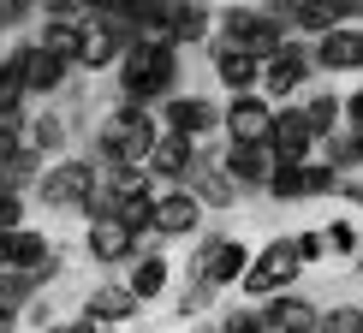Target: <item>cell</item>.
Listing matches in <instances>:
<instances>
[{
	"label": "cell",
	"instance_id": "1",
	"mask_svg": "<svg viewBox=\"0 0 363 333\" xmlns=\"http://www.w3.org/2000/svg\"><path fill=\"white\" fill-rule=\"evenodd\" d=\"M179 78H185V60H179V48L161 42V36H138L125 48V60L113 66L119 101H131V108H155V113L179 96Z\"/></svg>",
	"mask_w": 363,
	"mask_h": 333
},
{
	"label": "cell",
	"instance_id": "2",
	"mask_svg": "<svg viewBox=\"0 0 363 333\" xmlns=\"http://www.w3.org/2000/svg\"><path fill=\"white\" fill-rule=\"evenodd\" d=\"M155 143H161V113L155 108H131V101H113V108L96 119L89 161L96 166H149Z\"/></svg>",
	"mask_w": 363,
	"mask_h": 333
},
{
	"label": "cell",
	"instance_id": "3",
	"mask_svg": "<svg viewBox=\"0 0 363 333\" xmlns=\"http://www.w3.org/2000/svg\"><path fill=\"white\" fill-rule=\"evenodd\" d=\"M215 42H226V48H238L250 60H274L286 42H292V30H286V18L274 6H220Z\"/></svg>",
	"mask_w": 363,
	"mask_h": 333
},
{
	"label": "cell",
	"instance_id": "4",
	"mask_svg": "<svg viewBox=\"0 0 363 333\" xmlns=\"http://www.w3.org/2000/svg\"><path fill=\"white\" fill-rule=\"evenodd\" d=\"M96 191H101V166L96 161L89 155H60V161H48V173H42L36 203L48 208V215H84Z\"/></svg>",
	"mask_w": 363,
	"mask_h": 333
},
{
	"label": "cell",
	"instance_id": "5",
	"mask_svg": "<svg viewBox=\"0 0 363 333\" xmlns=\"http://www.w3.org/2000/svg\"><path fill=\"white\" fill-rule=\"evenodd\" d=\"M298 280H304V262H298V244L292 238H268L262 250L250 256V274H245V304H268V298L280 292H298Z\"/></svg>",
	"mask_w": 363,
	"mask_h": 333
},
{
	"label": "cell",
	"instance_id": "6",
	"mask_svg": "<svg viewBox=\"0 0 363 333\" xmlns=\"http://www.w3.org/2000/svg\"><path fill=\"white\" fill-rule=\"evenodd\" d=\"M250 244L245 238H233V232H203L196 238V250H191V268L185 274L191 280H208L215 292H226V286H245V274H250Z\"/></svg>",
	"mask_w": 363,
	"mask_h": 333
},
{
	"label": "cell",
	"instance_id": "7",
	"mask_svg": "<svg viewBox=\"0 0 363 333\" xmlns=\"http://www.w3.org/2000/svg\"><path fill=\"white\" fill-rule=\"evenodd\" d=\"M315 78V60H310V42H286L274 60H262V96L274 101V108H292V101H304V89Z\"/></svg>",
	"mask_w": 363,
	"mask_h": 333
},
{
	"label": "cell",
	"instance_id": "8",
	"mask_svg": "<svg viewBox=\"0 0 363 333\" xmlns=\"http://www.w3.org/2000/svg\"><path fill=\"white\" fill-rule=\"evenodd\" d=\"M268 131H274V101L268 96H233L220 108L226 149H256V143H268Z\"/></svg>",
	"mask_w": 363,
	"mask_h": 333
},
{
	"label": "cell",
	"instance_id": "9",
	"mask_svg": "<svg viewBox=\"0 0 363 333\" xmlns=\"http://www.w3.org/2000/svg\"><path fill=\"white\" fill-rule=\"evenodd\" d=\"M262 196H274V203H315V196H340V173L315 155V161H304V166H280V173L268 179Z\"/></svg>",
	"mask_w": 363,
	"mask_h": 333
},
{
	"label": "cell",
	"instance_id": "10",
	"mask_svg": "<svg viewBox=\"0 0 363 333\" xmlns=\"http://www.w3.org/2000/svg\"><path fill=\"white\" fill-rule=\"evenodd\" d=\"M161 131H173V137H185V143L203 149V143L220 131V101H208V96H185V89H179L167 108H161Z\"/></svg>",
	"mask_w": 363,
	"mask_h": 333
},
{
	"label": "cell",
	"instance_id": "11",
	"mask_svg": "<svg viewBox=\"0 0 363 333\" xmlns=\"http://www.w3.org/2000/svg\"><path fill=\"white\" fill-rule=\"evenodd\" d=\"M84 256L96 268H131L143 256V238L119 220H84Z\"/></svg>",
	"mask_w": 363,
	"mask_h": 333
},
{
	"label": "cell",
	"instance_id": "12",
	"mask_svg": "<svg viewBox=\"0 0 363 333\" xmlns=\"http://www.w3.org/2000/svg\"><path fill=\"white\" fill-rule=\"evenodd\" d=\"M268 149H274V161L280 166H304V161H315V131H310V119H304V108H274V131H268Z\"/></svg>",
	"mask_w": 363,
	"mask_h": 333
},
{
	"label": "cell",
	"instance_id": "13",
	"mask_svg": "<svg viewBox=\"0 0 363 333\" xmlns=\"http://www.w3.org/2000/svg\"><path fill=\"white\" fill-rule=\"evenodd\" d=\"M310 60H315V72H328V78H357L363 72V24L328 30L322 42H310Z\"/></svg>",
	"mask_w": 363,
	"mask_h": 333
},
{
	"label": "cell",
	"instance_id": "14",
	"mask_svg": "<svg viewBox=\"0 0 363 333\" xmlns=\"http://www.w3.org/2000/svg\"><path fill=\"white\" fill-rule=\"evenodd\" d=\"M6 54L18 60L30 101H54L60 89H66V78H72V66H66V60H54L48 48H36V42H18V48H6Z\"/></svg>",
	"mask_w": 363,
	"mask_h": 333
},
{
	"label": "cell",
	"instance_id": "15",
	"mask_svg": "<svg viewBox=\"0 0 363 333\" xmlns=\"http://www.w3.org/2000/svg\"><path fill=\"white\" fill-rule=\"evenodd\" d=\"M203 215L208 208L191 191H155V244H167V238H203Z\"/></svg>",
	"mask_w": 363,
	"mask_h": 333
},
{
	"label": "cell",
	"instance_id": "16",
	"mask_svg": "<svg viewBox=\"0 0 363 333\" xmlns=\"http://www.w3.org/2000/svg\"><path fill=\"white\" fill-rule=\"evenodd\" d=\"M125 48H131V36H125V30L89 12L84 36H78V72H113L119 60H125Z\"/></svg>",
	"mask_w": 363,
	"mask_h": 333
},
{
	"label": "cell",
	"instance_id": "17",
	"mask_svg": "<svg viewBox=\"0 0 363 333\" xmlns=\"http://www.w3.org/2000/svg\"><path fill=\"white\" fill-rule=\"evenodd\" d=\"M208 149V143H203ZM196 143L185 137H173V131H161V143H155V155H149V179H155L161 191H185L191 185V173H196V155H203Z\"/></svg>",
	"mask_w": 363,
	"mask_h": 333
},
{
	"label": "cell",
	"instance_id": "18",
	"mask_svg": "<svg viewBox=\"0 0 363 333\" xmlns=\"http://www.w3.org/2000/svg\"><path fill=\"white\" fill-rule=\"evenodd\" d=\"M208 66H215V84L226 89V101H233V96H262V60H250V54L215 42V48H208Z\"/></svg>",
	"mask_w": 363,
	"mask_h": 333
},
{
	"label": "cell",
	"instance_id": "19",
	"mask_svg": "<svg viewBox=\"0 0 363 333\" xmlns=\"http://www.w3.org/2000/svg\"><path fill=\"white\" fill-rule=\"evenodd\" d=\"M220 173L250 196V191H268V179L280 173V161H274L268 143H256V149H220Z\"/></svg>",
	"mask_w": 363,
	"mask_h": 333
},
{
	"label": "cell",
	"instance_id": "20",
	"mask_svg": "<svg viewBox=\"0 0 363 333\" xmlns=\"http://www.w3.org/2000/svg\"><path fill=\"white\" fill-rule=\"evenodd\" d=\"M119 280H125V286H131V298L149 310V304H161V298L173 292V262H167V250H143Z\"/></svg>",
	"mask_w": 363,
	"mask_h": 333
},
{
	"label": "cell",
	"instance_id": "21",
	"mask_svg": "<svg viewBox=\"0 0 363 333\" xmlns=\"http://www.w3.org/2000/svg\"><path fill=\"white\" fill-rule=\"evenodd\" d=\"M262 315H268V327H274V333H315V327H322V304H315L310 292H280V298H268Z\"/></svg>",
	"mask_w": 363,
	"mask_h": 333
},
{
	"label": "cell",
	"instance_id": "22",
	"mask_svg": "<svg viewBox=\"0 0 363 333\" xmlns=\"http://www.w3.org/2000/svg\"><path fill=\"white\" fill-rule=\"evenodd\" d=\"M185 191H191L203 208H233L238 196H245L233 179L220 173V155H215V149H203V155H196V173H191V185H185Z\"/></svg>",
	"mask_w": 363,
	"mask_h": 333
},
{
	"label": "cell",
	"instance_id": "23",
	"mask_svg": "<svg viewBox=\"0 0 363 333\" xmlns=\"http://www.w3.org/2000/svg\"><path fill=\"white\" fill-rule=\"evenodd\" d=\"M84 315H101V322L125 327V322H138V315H143V304L131 298L125 280H101V286H89V292H84Z\"/></svg>",
	"mask_w": 363,
	"mask_h": 333
},
{
	"label": "cell",
	"instance_id": "24",
	"mask_svg": "<svg viewBox=\"0 0 363 333\" xmlns=\"http://www.w3.org/2000/svg\"><path fill=\"white\" fill-rule=\"evenodd\" d=\"M215 18H220L215 6H196V0H191V6H179V0H173L167 42H173L179 54H185V48H203V42H215Z\"/></svg>",
	"mask_w": 363,
	"mask_h": 333
},
{
	"label": "cell",
	"instance_id": "25",
	"mask_svg": "<svg viewBox=\"0 0 363 333\" xmlns=\"http://www.w3.org/2000/svg\"><path fill=\"white\" fill-rule=\"evenodd\" d=\"M24 143L36 149L42 161H60V155H72V119L60 113V108H42V113L24 125Z\"/></svg>",
	"mask_w": 363,
	"mask_h": 333
},
{
	"label": "cell",
	"instance_id": "26",
	"mask_svg": "<svg viewBox=\"0 0 363 333\" xmlns=\"http://www.w3.org/2000/svg\"><path fill=\"white\" fill-rule=\"evenodd\" d=\"M304 119H310V131H315V143H328L334 131H345V96L340 89H304Z\"/></svg>",
	"mask_w": 363,
	"mask_h": 333
},
{
	"label": "cell",
	"instance_id": "27",
	"mask_svg": "<svg viewBox=\"0 0 363 333\" xmlns=\"http://www.w3.org/2000/svg\"><path fill=\"white\" fill-rule=\"evenodd\" d=\"M48 256H54V238L42 232V226H18V232H6V268H18V274H36Z\"/></svg>",
	"mask_w": 363,
	"mask_h": 333
},
{
	"label": "cell",
	"instance_id": "28",
	"mask_svg": "<svg viewBox=\"0 0 363 333\" xmlns=\"http://www.w3.org/2000/svg\"><path fill=\"white\" fill-rule=\"evenodd\" d=\"M78 36H84V24H66V18H36V48H48L54 60H66L72 72H78Z\"/></svg>",
	"mask_w": 363,
	"mask_h": 333
},
{
	"label": "cell",
	"instance_id": "29",
	"mask_svg": "<svg viewBox=\"0 0 363 333\" xmlns=\"http://www.w3.org/2000/svg\"><path fill=\"white\" fill-rule=\"evenodd\" d=\"M215 286H208V280H191L185 274V286H179V298H173V315H179V322H191V327H203V315H220L215 310Z\"/></svg>",
	"mask_w": 363,
	"mask_h": 333
},
{
	"label": "cell",
	"instance_id": "30",
	"mask_svg": "<svg viewBox=\"0 0 363 333\" xmlns=\"http://www.w3.org/2000/svg\"><path fill=\"white\" fill-rule=\"evenodd\" d=\"M24 108H30V89H24V72L12 54H0V119L24 125Z\"/></svg>",
	"mask_w": 363,
	"mask_h": 333
},
{
	"label": "cell",
	"instance_id": "31",
	"mask_svg": "<svg viewBox=\"0 0 363 333\" xmlns=\"http://www.w3.org/2000/svg\"><path fill=\"white\" fill-rule=\"evenodd\" d=\"M322 238H328V256H334V262H357L363 220H357V215H340V220H328V226H322Z\"/></svg>",
	"mask_w": 363,
	"mask_h": 333
},
{
	"label": "cell",
	"instance_id": "32",
	"mask_svg": "<svg viewBox=\"0 0 363 333\" xmlns=\"http://www.w3.org/2000/svg\"><path fill=\"white\" fill-rule=\"evenodd\" d=\"M36 298H42V286L30 280V274H18V268H0V310H18V315H24Z\"/></svg>",
	"mask_w": 363,
	"mask_h": 333
},
{
	"label": "cell",
	"instance_id": "33",
	"mask_svg": "<svg viewBox=\"0 0 363 333\" xmlns=\"http://www.w3.org/2000/svg\"><path fill=\"white\" fill-rule=\"evenodd\" d=\"M215 333H274V327H268L262 304H238V310H220L215 315Z\"/></svg>",
	"mask_w": 363,
	"mask_h": 333
},
{
	"label": "cell",
	"instance_id": "34",
	"mask_svg": "<svg viewBox=\"0 0 363 333\" xmlns=\"http://www.w3.org/2000/svg\"><path fill=\"white\" fill-rule=\"evenodd\" d=\"M315 333H363V298L352 304V298H345V304H322V327Z\"/></svg>",
	"mask_w": 363,
	"mask_h": 333
},
{
	"label": "cell",
	"instance_id": "35",
	"mask_svg": "<svg viewBox=\"0 0 363 333\" xmlns=\"http://www.w3.org/2000/svg\"><path fill=\"white\" fill-rule=\"evenodd\" d=\"M18 226H30V203H24V191H12V179L0 173V232H18Z\"/></svg>",
	"mask_w": 363,
	"mask_h": 333
},
{
	"label": "cell",
	"instance_id": "36",
	"mask_svg": "<svg viewBox=\"0 0 363 333\" xmlns=\"http://www.w3.org/2000/svg\"><path fill=\"white\" fill-rule=\"evenodd\" d=\"M292 244H298V262H304V268L328 262V238H322V226H310V232H292Z\"/></svg>",
	"mask_w": 363,
	"mask_h": 333
},
{
	"label": "cell",
	"instance_id": "37",
	"mask_svg": "<svg viewBox=\"0 0 363 333\" xmlns=\"http://www.w3.org/2000/svg\"><path fill=\"white\" fill-rule=\"evenodd\" d=\"M30 125V119H24ZM24 125H12V119H0V173H6L12 161H18V149H24Z\"/></svg>",
	"mask_w": 363,
	"mask_h": 333
},
{
	"label": "cell",
	"instance_id": "38",
	"mask_svg": "<svg viewBox=\"0 0 363 333\" xmlns=\"http://www.w3.org/2000/svg\"><path fill=\"white\" fill-rule=\"evenodd\" d=\"M30 18H36V6H24V0H0V36H6V30H24Z\"/></svg>",
	"mask_w": 363,
	"mask_h": 333
},
{
	"label": "cell",
	"instance_id": "39",
	"mask_svg": "<svg viewBox=\"0 0 363 333\" xmlns=\"http://www.w3.org/2000/svg\"><path fill=\"white\" fill-rule=\"evenodd\" d=\"M54 322H60V315H54V304H48V298H36V304L24 310V327H30V333H48Z\"/></svg>",
	"mask_w": 363,
	"mask_h": 333
},
{
	"label": "cell",
	"instance_id": "40",
	"mask_svg": "<svg viewBox=\"0 0 363 333\" xmlns=\"http://www.w3.org/2000/svg\"><path fill=\"white\" fill-rule=\"evenodd\" d=\"M60 274H66V250H60V244H54V256H48V262H42V268H36V274H30V280H36V286H42V292H48V286H54Z\"/></svg>",
	"mask_w": 363,
	"mask_h": 333
},
{
	"label": "cell",
	"instance_id": "41",
	"mask_svg": "<svg viewBox=\"0 0 363 333\" xmlns=\"http://www.w3.org/2000/svg\"><path fill=\"white\" fill-rule=\"evenodd\" d=\"M72 333H125V327H119V322H101V315H72Z\"/></svg>",
	"mask_w": 363,
	"mask_h": 333
},
{
	"label": "cell",
	"instance_id": "42",
	"mask_svg": "<svg viewBox=\"0 0 363 333\" xmlns=\"http://www.w3.org/2000/svg\"><path fill=\"white\" fill-rule=\"evenodd\" d=\"M345 131H357V137H363V84L345 96Z\"/></svg>",
	"mask_w": 363,
	"mask_h": 333
},
{
	"label": "cell",
	"instance_id": "43",
	"mask_svg": "<svg viewBox=\"0 0 363 333\" xmlns=\"http://www.w3.org/2000/svg\"><path fill=\"white\" fill-rule=\"evenodd\" d=\"M340 203L345 208H363V179H340Z\"/></svg>",
	"mask_w": 363,
	"mask_h": 333
},
{
	"label": "cell",
	"instance_id": "44",
	"mask_svg": "<svg viewBox=\"0 0 363 333\" xmlns=\"http://www.w3.org/2000/svg\"><path fill=\"white\" fill-rule=\"evenodd\" d=\"M0 333H24V315L18 310H0Z\"/></svg>",
	"mask_w": 363,
	"mask_h": 333
},
{
	"label": "cell",
	"instance_id": "45",
	"mask_svg": "<svg viewBox=\"0 0 363 333\" xmlns=\"http://www.w3.org/2000/svg\"><path fill=\"white\" fill-rule=\"evenodd\" d=\"M48 333H72V315H66V322H54V327H48Z\"/></svg>",
	"mask_w": 363,
	"mask_h": 333
},
{
	"label": "cell",
	"instance_id": "46",
	"mask_svg": "<svg viewBox=\"0 0 363 333\" xmlns=\"http://www.w3.org/2000/svg\"><path fill=\"white\" fill-rule=\"evenodd\" d=\"M0 268H6V232H0Z\"/></svg>",
	"mask_w": 363,
	"mask_h": 333
},
{
	"label": "cell",
	"instance_id": "47",
	"mask_svg": "<svg viewBox=\"0 0 363 333\" xmlns=\"http://www.w3.org/2000/svg\"><path fill=\"white\" fill-rule=\"evenodd\" d=\"M191 333H215V327H191Z\"/></svg>",
	"mask_w": 363,
	"mask_h": 333
}]
</instances>
